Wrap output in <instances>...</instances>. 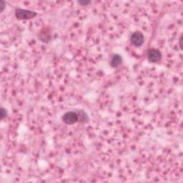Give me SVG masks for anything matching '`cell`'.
Masks as SVG:
<instances>
[{"instance_id": "cell-4", "label": "cell", "mask_w": 183, "mask_h": 183, "mask_svg": "<svg viewBox=\"0 0 183 183\" xmlns=\"http://www.w3.org/2000/svg\"><path fill=\"white\" fill-rule=\"evenodd\" d=\"M147 58L152 63L158 62L162 58V54H161L160 50L155 49V48H152V49L149 50L148 52H147Z\"/></svg>"}, {"instance_id": "cell-1", "label": "cell", "mask_w": 183, "mask_h": 183, "mask_svg": "<svg viewBox=\"0 0 183 183\" xmlns=\"http://www.w3.org/2000/svg\"><path fill=\"white\" fill-rule=\"evenodd\" d=\"M37 15V12H32L30 10H24V9L17 8L15 10V16L18 19L22 20V19H30L34 18Z\"/></svg>"}, {"instance_id": "cell-2", "label": "cell", "mask_w": 183, "mask_h": 183, "mask_svg": "<svg viewBox=\"0 0 183 183\" xmlns=\"http://www.w3.org/2000/svg\"><path fill=\"white\" fill-rule=\"evenodd\" d=\"M130 41L132 45L135 46V47H140L144 43V35L140 31H136V32H134L132 34L130 37Z\"/></svg>"}, {"instance_id": "cell-8", "label": "cell", "mask_w": 183, "mask_h": 183, "mask_svg": "<svg viewBox=\"0 0 183 183\" xmlns=\"http://www.w3.org/2000/svg\"><path fill=\"white\" fill-rule=\"evenodd\" d=\"M0 6H1V12H3L4 8H5V3L3 1L1 2V4H0Z\"/></svg>"}, {"instance_id": "cell-5", "label": "cell", "mask_w": 183, "mask_h": 183, "mask_svg": "<svg viewBox=\"0 0 183 183\" xmlns=\"http://www.w3.org/2000/svg\"><path fill=\"white\" fill-rule=\"evenodd\" d=\"M122 62V58L120 55L119 54H114L110 61V65L112 67H117L119 65H121Z\"/></svg>"}, {"instance_id": "cell-9", "label": "cell", "mask_w": 183, "mask_h": 183, "mask_svg": "<svg viewBox=\"0 0 183 183\" xmlns=\"http://www.w3.org/2000/svg\"><path fill=\"white\" fill-rule=\"evenodd\" d=\"M182 37L181 36V37H180V49H182Z\"/></svg>"}, {"instance_id": "cell-3", "label": "cell", "mask_w": 183, "mask_h": 183, "mask_svg": "<svg viewBox=\"0 0 183 183\" xmlns=\"http://www.w3.org/2000/svg\"><path fill=\"white\" fill-rule=\"evenodd\" d=\"M63 122L67 125H73L79 121L78 114L75 112H67L62 116Z\"/></svg>"}, {"instance_id": "cell-6", "label": "cell", "mask_w": 183, "mask_h": 183, "mask_svg": "<svg viewBox=\"0 0 183 183\" xmlns=\"http://www.w3.org/2000/svg\"><path fill=\"white\" fill-rule=\"evenodd\" d=\"M6 114H7V112H6V110L4 109V108H2L1 112H0V116H1V119H4V117H6Z\"/></svg>"}, {"instance_id": "cell-7", "label": "cell", "mask_w": 183, "mask_h": 183, "mask_svg": "<svg viewBox=\"0 0 183 183\" xmlns=\"http://www.w3.org/2000/svg\"><path fill=\"white\" fill-rule=\"evenodd\" d=\"M78 3L82 6H86V5H87V4L91 3V2L90 1H79Z\"/></svg>"}]
</instances>
